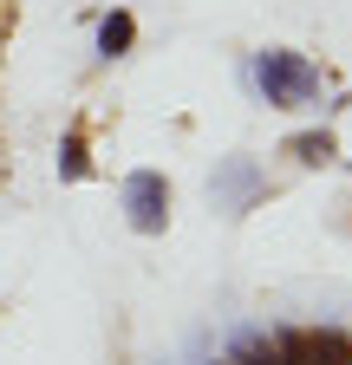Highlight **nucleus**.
Wrapping results in <instances>:
<instances>
[{"label": "nucleus", "mask_w": 352, "mask_h": 365, "mask_svg": "<svg viewBox=\"0 0 352 365\" xmlns=\"http://www.w3.org/2000/svg\"><path fill=\"white\" fill-rule=\"evenodd\" d=\"M242 85L261 91V105H268V111H300V105H320L326 98V72L306 59V53H294V46H268V53H254L242 66Z\"/></svg>", "instance_id": "1"}, {"label": "nucleus", "mask_w": 352, "mask_h": 365, "mask_svg": "<svg viewBox=\"0 0 352 365\" xmlns=\"http://www.w3.org/2000/svg\"><path fill=\"white\" fill-rule=\"evenodd\" d=\"M209 365H229V359H209Z\"/></svg>", "instance_id": "7"}, {"label": "nucleus", "mask_w": 352, "mask_h": 365, "mask_svg": "<svg viewBox=\"0 0 352 365\" xmlns=\"http://www.w3.org/2000/svg\"><path fill=\"white\" fill-rule=\"evenodd\" d=\"M287 157H294L300 170H326V163H339V137H333L326 124L294 130V137H287Z\"/></svg>", "instance_id": "4"}, {"label": "nucleus", "mask_w": 352, "mask_h": 365, "mask_svg": "<svg viewBox=\"0 0 352 365\" xmlns=\"http://www.w3.org/2000/svg\"><path fill=\"white\" fill-rule=\"evenodd\" d=\"M170 202H176V190H170L163 170H130L118 182V209H124L130 235H163L170 228Z\"/></svg>", "instance_id": "2"}, {"label": "nucleus", "mask_w": 352, "mask_h": 365, "mask_svg": "<svg viewBox=\"0 0 352 365\" xmlns=\"http://www.w3.org/2000/svg\"><path fill=\"white\" fill-rule=\"evenodd\" d=\"M92 176V150H85V130H72L59 144V182H85Z\"/></svg>", "instance_id": "6"}, {"label": "nucleus", "mask_w": 352, "mask_h": 365, "mask_svg": "<svg viewBox=\"0 0 352 365\" xmlns=\"http://www.w3.org/2000/svg\"><path fill=\"white\" fill-rule=\"evenodd\" d=\"M261 196H268V170H261L254 157H222L209 176V202L222 209V215H248Z\"/></svg>", "instance_id": "3"}, {"label": "nucleus", "mask_w": 352, "mask_h": 365, "mask_svg": "<svg viewBox=\"0 0 352 365\" xmlns=\"http://www.w3.org/2000/svg\"><path fill=\"white\" fill-rule=\"evenodd\" d=\"M130 46H138V20H130L124 7H111V14L98 20V59H124Z\"/></svg>", "instance_id": "5"}]
</instances>
